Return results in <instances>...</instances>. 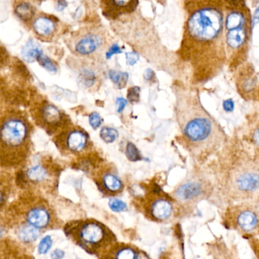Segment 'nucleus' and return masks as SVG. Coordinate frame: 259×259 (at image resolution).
<instances>
[{"label": "nucleus", "instance_id": "nucleus-9", "mask_svg": "<svg viewBox=\"0 0 259 259\" xmlns=\"http://www.w3.org/2000/svg\"><path fill=\"white\" fill-rule=\"evenodd\" d=\"M209 192V184L200 177H192L186 180L175 192L177 199L192 205L202 200Z\"/></svg>", "mask_w": 259, "mask_h": 259}, {"label": "nucleus", "instance_id": "nucleus-20", "mask_svg": "<svg viewBox=\"0 0 259 259\" xmlns=\"http://www.w3.org/2000/svg\"><path fill=\"white\" fill-rule=\"evenodd\" d=\"M15 13L19 19L28 22L32 20L35 16V9L29 3L21 2L15 7Z\"/></svg>", "mask_w": 259, "mask_h": 259}, {"label": "nucleus", "instance_id": "nucleus-32", "mask_svg": "<svg viewBox=\"0 0 259 259\" xmlns=\"http://www.w3.org/2000/svg\"><path fill=\"white\" fill-rule=\"evenodd\" d=\"M126 63L128 66H134L139 60V55L136 52H130L125 54Z\"/></svg>", "mask_w": 259, "mask_h": 259}, {"label": "nucleus", "instance_id": "nucleus-14", "mask_svg": "<svg viewBox=\"0 0 259 259\" xmlns=\"http://www.w3.org/2000/svg\"><path fill=\"white\" fill-rule=\"evenodd\" d=\"M57 28L58 25L56 21L48 16H38L33 22L34 32L42 38H51L54 37L57 32Z\"/></svg>", "mask_w": 259, "mask_h": 259}, {"label": "nucleus", "instance_id": "nucleus-19", "mask_svg": "<svg viewBox=\"0 0 259 259\" xmlns=\"http://www.w3.org/2000/svg\"><path fill=\"white\" fill-rule=\"evenodd\" d=\"M49 177V172L48 169L43 165H33L31 167L28 168L25 172V177L28 181L33 183H40L46 180Z\"/></svg>", "mask_w": 259, "mask_h": 259}, {"label": "nucleus", "instance_id": "nucleus-41", "mask_svg": "<svg viewBox=\"0 0 259 259\" xmlns=\"http://www.w3.org/2000/svg\"><path fill=\"white\" fill-rule=\"evenodd\" d=\"M257 98H258V101H259V87H258V94H257Z\"/></svg>", "mask_w": 259, "mask_h": 259}, {"label": "nucleus", "instance_id": "nucleus-25", "mask_svg": "<svg viewBox=\"0 0 259 259\" xmlns=\"http://www.w3.org/2000/svg\"><path fill=\"white\" fill-rule=\"evenodd\" d=\"M101 139L107 144L113 143L119 137L117 130L110 127H104L100 133Z\"/></svg>", "mask_w": 259, "mask_h": 259}, {"label": "nucleus", "instance_id": "nucleus-15", "mask_svg": "<svg viewBox=\"0 0 259 259\" xmlns=\"http://www.w3.org/2000/svg\"><path fill=\"white\" fill-rule=\"evenodd\" d=\"M105 7L104 14L118 16L134 11L138 0H103Z\"/></svg>", "mask_w": 259, "mask_h": 259}, {"label": "nucleus", "instance_id": "nucleus-22", "mask_svg": "<svg viewBox=\"0 0 259 259\" xmlns=\"http://www.w3.org/2000/svg\"><path fill=\"white\" fill-rule=\"evenodd\" d=\"M111 254H114L113 257L116 258L136 259L139 257V253L128 246L115 247L112 249Z\"/></svg>", "mask_w": 259, "mask_h": 259}, {"label": "nucleus", "instance_id": "nucleus-26", "mask_svg": "<svg viewBox=\"0 0 259 259\" xmlns=\"http://www.w3.org/2000/svg\"><path fill=\"white\" fill-rule=\"evenodd\" d=\"M125 155L130 161L136 162L142 160V156L139 153V149L136 148L134 144L130 142L127 144L126 150H125Z\"/></svg>", "mask_w": 259, "mask_h": 259}, {"label": "nucleus", "instance_id": "nucleus-27", "mask_svg": "<svg viewBox=\"0 0 259 259\" xmlns=\"http://www.w3.org/2000/svg\"><path fill=\"white\" fill-rule=\"evenodd\" d=\"M37 62L48 72H51V73H57V66L54 64V62L46 56L42 55L41 57H39Z\"/></svg>", "mask_w": 259, "mask_h": 259}, {"label": "nucleus", "instance_id": "nucleus-16", "mask_svg": "<svg viewBox=\"0 0 259 259\" xmlns=\"http://www.w3.org/2000/svg\"><path fill=\"white\" fill-rule=\"evenodd\" d=\"M51 217L48 209L43 206H35L28 210L27 222L38 229L46 228L51 222Z\"/></svg>", "mask_w": 259, "mask_h": 259}, {"label": "nucleus", "instance_id": "nucleus-4", "mask_svg": "<svg viewBox=\"0 0 259 259\" xmlns=\"http://www.w3.org/2000/svg\"><path fill=\"white\" fill-rule=\"evenodd\" d=\"M30 138V127L22 116L10 115L3 119L1 126L2 163H21L26 156Z\"/></svg>", "mask_w": 259, "mask_h": 259}, {"label": "nucleus", "instance_id": "nucleus-17", "mask_svg": "<svg viewBox=\"0 0 259 259\" xmlns=\"http://www.w3.org/2000/svg\"><path fill=\"white\" fill-rule=\"evenodd\" d=\"M100 189L102 188L103 192L111 195H116L122 190L123 185L119 177L111 172H105L101 177V181L98 183Z\"/></svg>", "mask_w": 259, "mask_h": 259}, {"label": "nucleus", "instance_id": "nucleus-1", "mask_svg": "<svg viewBox=\"0 0 259 259\" xmlns=\"http://www.w3.org/2000/svg\"><path fill=\"white\" fill-rule=\"evenodd\" d=\"M178 57L194 84L216 78L227 66L223 0H185Z\"/></svg>", "mask_w": 259, "mask_h": 259}, {"label": "nucleus", "instance_id": "nucleus-30", "mask_svg": "<svg viewBox=\"0 0 259 259\" xmlns=\"http://www.w3.org/2000/svg\"><path fill=\"white\" fill-rule=\"evenodd\" d=\"M109 206L115 212L123 211L127 208L126 204L117 198H110Z\"/></svg>", "mask_w": 259, "mask_h": 259}, {"label": "nucleus", "instance_id": "nucleus-8", "mask_svg": "<svg viewBox=\"0 0 259 259\" xmlns=\"http://www.w3.org/2000/svg\"><path fill=\"white\" fill-rule=\"evenodd\" d=\"M235 84L238 93L246 101L257 98L258 77L252 63L246 61L234 72Z\"/></svg>", "mask_w": 259, "mask_h": 259}, {"label": "nucleus", "instance_id": "nucleus-2", "mask_svg": "<svg viewBox=\"0 0 259 259\" xmlns=\"http://www.w3.org/2000/svg\"><path fill=\"white\" fill-rule=\"evenodd\" d=\"M177 115L183 138L198 158H207L226 143L224 130L204 108L193 91L189 89L180 95Z\"/></svg>", "mask_w": 259, "mask_h": 259}, {"label": "nucleus", "instance_id": "nucleus-5", "mask_svg": "<svg viewBox=\"0 0 259 259\" xmlns=\"http://www.w3.org/2000/svg\"><path fill=\"white\" fill-rule=\"evenodd\" d=\"M227 193L236 201H248L259 189V164L249 157L240 158L230 169Z\"/></svg>", "mask_w": 259, "mask_h": 259}, {"label": "nucleus", "instance_id": "nucleus-34", "mask_svg": "<svg viewBox=\"0 0 259 259\" xmlns=\"http://www.w3.org/2000/svg\"><path fill=\"white\" fill-rule=\"evenodd\" d=\"M116 105H117L118 107V113H122V110H124L125 106L127 105V101L124 99V98H118L117 99H116Z\"/></svg>", "mask_w": 259, "mask_h": 259}, {"label": "nucleus", "instance_id": "nucleus-21", "mask_svg": "<svg viewBox=\"0 0 259 259\" xmlns=\"http://www.w3.org/2000/svg\"><path fill=\"white\" fill-rule=\"evenodd\" d=\"M39 229L34 226L25 225L19 229V237L25 242H32L39 236Z\"/></svg>", "mask_w": 259, "mask_h": 259}, {"label": "nucleus", "instance_id": "nucleus-38", "mask_svg": "<svg viewBox=\"0 0 259 259\" xmlns=\"http://www.w3.org/2000/svg\"><path fill=\"white\" fill-rule=\"evenodd\" d=\"M252 141L253 142H254V145L259 147V126H257V128H256V130H254V133H253Z\"/></svg>", "mask_w": 259, "mask_h": 259}, {"label": "nucleus", "instance_id": "nucleus-11", "mask_svg": "<svg viewBox=\"0 0 259 259\" xmlns=\"http://www.w3.org/2000/svg\"><path fill=\"white\" fill-rule=\"evenodd\" d=\"M102 36L97 31H84L75 37L74 52L80 56H90L96 52L103 45Z\"/></svg>", "mask_w": 259, "mask_h": 259}, {"label": "nucleus", "instance_id": "nucleus-39", "mask_svg": "<svg viewBox=\"0 0 259 259\" xmlns=\"http://www.w3.org/2000/svg\"><path fill=\"white\" fill-rule=\"evenodd\" d=\"M253 26L255 25L256 24L259 23V7L254 12V15L252 16Z\"/></svg>", "mask_w": 259, "mask_h": 259}, {"label": "nucleus", "instance_id": "nucleus-40", "mask_svg": "<svg viewBox=\"0 0 259 259\" xmlns=\"http://www.w3.org/2000/svg\"><path fill=\"white\" fill-rule=\"evenodd\" d=\"M157 1H159V2L160 3V4H163L165 2H166V0H157Z\"/></svg>", "mask_w": 259, "mask_h": 259}, {"label": "nucleus", "instance_id": "nucleus-6", "mask_svg": "<svg viewBox=\"0 0 259 259\" xmlns=\"http://www.w3.org/2000/svg\"><path fill=\"white\" fill-rule=\"evenodd\" d=\"M67 227L66 235H71L75 242L89 254L105 251L116 241L113 233L101 223L88 220Z\"/></svg>", "mask_w": 259, "mask_h": 259}, {"label": "nucleus", "instance_id": "nucleus-3", "mask_svg": "<svg viewBox=\"0 0 259 259\" xmlns=\"http://www.w3.org/2000/svg\"><path fill=\"white\" fill-rule=\"evenodd\" d=\"M223 1L227 66L230 72H234L248 61L252 37V16L245 0Z\"/></svg>", "mask_w": 259, "mask_h": 259}, {"label": "nucleus", "instance_id": "nucleus-33", "mask_svg": "<svg viewBox=\"0 0 259 259\" xmlns=\"http://www.w3.org/2000/svg\"><path fill=\"white\" fill-rule=\"evenodd\" d=\"M122 50L119 48L118 44H113V45H111V47L109 48L108 51H107V54H106V57H107V59L109 60V59L111 58L115 54H122Z\"/></svg>", "mask_w": 259, "mask_h": 259}, {"label": "nucleus", "instance_id": "nucleus-10", "mask_svg": "<svg viewBox=\"0 0 259 259\" xmlns=\"http://www.w3.org/2000/svg\"><path fill=\"white\" fill-rule=\"evenodd\" d=\"M36 115L37 123L49 133H56L66 122L61 111L55 106L48 103L39 108Z\"/></svg>", "mask_w": 259, "mask_h": 259}, {"label": "nucleus", "instance_id": "nucleus-37", "mask_svg": "<svg viewBox=\"0 0 259 259\" xmlns=\"http://www.w3.org/2000/svg\"><path fill=\"white\" fill-rule=\"evenodd\" d=\"M64 251H62V250L60 249H56L55 251H54L51 253V257H52V258H62V257H64Z\"/></svg>", "mask_w": 259, "mask_h": 259}, {"label": "nucleus", "instance_id": "nucleus-36", "mask_svg": "<svg viewBox=\"0 0 259 259\" xmlns=\"http://www.w3.org/2000/svg\"><path fill=\"white\" fill-rule=\"evenodd\" d=\"M154 72L152 69H147L144 72V78L146 81H151L154 78Z\"/></svg>", "mask_w": 259, "mask_h": 259}, {"label": "nucleus", "instance_id": "nucleus-18", "mask_svg": "<svg viewBox=\"0 0 259 259\" xmlns=\"http://www.w3.org/2000/svg\"><path fill=\"white\" fill-rule=\"evenodd\" d=\"M43 51L40 48V45H37L33 39H30L26 45L24 46L22 51V56L24 60L28 63H34L37 61L39 57H41Z\"/></svg>", "mask_w": 259, "mask_h": 259}, {"label": "nucleus", "instance_id": "nucleus-31", "mask_svg": "<svg viewBox=\"0 0 259 259\" xmlns=\"http://www.w3.org/2000/svg\"><path fill=\"white\" fill-rule=\"evenodd\" d=\"M103 119L98 113H93L89 116V123L94 130H97L102 124Z\"/></svg>", "mask_w": 259, "mask_h": 259}, {"label": "nucleus", "instance_id": "nucleus-28", "mask_svg": "<svg viewBox=\"0 0 259 259\" xmlns=\"http://www.w3.org/2000/svg\"><path fill=\"white\" fill-rule=\"evenodd\" d=\"M53 240L51 236H46L40 241L38 245V251L40 254H47L52 246Z\"/></svg>", "mask_w": 259, "mask_h": 259}, {"label": "nucleus", "instance_id": "nucleus-29", "mask_svg": "<svg viewBox=\"0 0 259 259\" xmlns=\"http://www.w3.org/2000/svg\"><path fill=\"white\" fill-rule=\"evenodd\" d=\"M141 89L138 86L130 88L127 93V98L131 104H136L140 101Z\"/></svg>", "mask_w": 259, "mask_h": 259}, {"label": "nucleus", "instance_id": "nucleus-13", "mask_svg": "<svg viewBox=\"0 0 259 259\" xmlns=\"http://www.w3.org/2000/svg\"><path fill=\"white\" fill-rule=\"evenodd\" d=\"M148 213L155 221H166L174 213V204L169 198L158 192L157 196L151 201L148 207Z\"/></svg>", "mask_w": 259, "mask_h": 259}, {"label": "nucleus", "instance_id": "nucleus-23", "mask_svg": "<svg viewBox=\"0 0 259 259\" xmlns=\"http://www.w3.org/2000/svg\"><path fill=\"white\" fill-rule=\"evenodd\" d=\"M109 77L111 81L116 84L118 89H121L126 85L128 80V73L119 72V71L110 70Z\"/></svg>", "mask_w": 259, "mask_h": 259}, {"label": "nucleus", "instance_id": "nucleus-35", "mask_svg": "<svg viewBox=\"0 0 259 259\" xmlns=\"http://www.w3.org/2000/svg\"><path fill=\"white\" fill-rule=\"evenodd\" d=\"M68 4L66 0H58L56 4V10L58 12H62L67 7Z\"/></svg>", "mask_w": 259, "mask_h": 259}, {"label": "nucleus", "instance_id": "nucleus-12", "mask_svg": "<svg viewBox=\"0 0 259 259\" xmlns=\"http://www.w3.org/2000/svg\"><path fill=\"white\" fill-rule=\"evenodd\" d=\"M60 138H61V140L59 139V142L62 149L73 154L81 152L89 145L87 134L78 128H69L67 131L63 132Z\"/></svg>", "mask_w": 259, "mask_h": 259}, {"label": "nucleus", "instance_id": "nucleus-7", "mask_svg": "<svg viewBox=\"0 0 259 259\" xmlns=\"http://www.w3.org/2000/svg\"><path fill=\"white\" fill-rule=\"evenodd\" d=\"M227 222L232 228L244 235L259 234L258 206L245 201L232 206L227 210Z\"/></svg>", "mask_w": 259, "mask_h": 259}, {"label": "nucleus", "instance_id": "nucleus-24", "mask_svg": "<svg viewBox=\"0 0 259 259\" xmlns=\"http://www.w3.org/2000/svg\"><path fill=\"white\" fill-rule=\"evenodd\" d=\"M78 79H79L81 84H82L84 87H91L96 81V74L91 69L84 68L80 71Z\"/></svg>", "mask_w": 259, "mask_h": 259}]
</instances>
